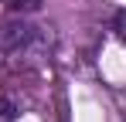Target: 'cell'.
<instances>
[{
	"mask_svg": "<svg viewBox=\"0 0 126 122\" xmlns=\"http://www.w3.org/2000/svg\"><path fill=\"white\" fill-rule=\"evenodd\" d=\"M55 51V34L48 27H34L24 20L0 24V58L14 61H44Z\"/></svg>",
	"mask_w": 126,
	"mask_h": 122,
	"instance_id": "6da1fadb",
	"label": "cell"
},
{
	"mask_svg": "<svg viewBox=\"0 0 126 122\" xmlns=\"http://www.w3.org/2000/svg\"><path fill=\"white\" fill-rule=\"evenodd\" d=\"M7 7H10L14 14H34V10L41 7V0H10Z\"/></svg>",
	"mask_w": 126,
	"mask_h": 122,
	"instance_id": "7a4b0ae2",
	"label": "cell"
},
{
	"mask_svg": "<svg viewBox=\"0 0 126 122\" xmlns=\"http://www.w3.org/2000/svg\"><path fill=\"white\" fill-rule=\"evenodd\" d=\"M3 3H10V0H3Z\"/></svg>",
	"mask_w": 126,
	"mask_h": 122,
	"instance_id": "3957f363",
	"label": "cell"
}]
</instances>
